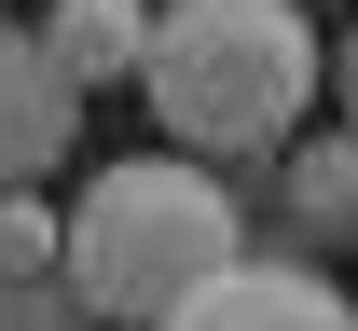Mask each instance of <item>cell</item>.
<instances>
[{
	"label": "cell",
	"instance_id": "1",
	"mask_svg": "<svg viewBox=\"0 0 358 331\" xmlns=\"http://www.w3.org/2000/svg\"><path fill=\"white\" fill-rule=\"evenodd\" d=\"M138 97H152L166 152L248 166V152L303 139V111L331 97V42L303 28V0H166L152 55H138Z\"/></svg>",
	"mask_w": 358,
	"mask_h": 331
},
{
	"label": "cell",
	"instance_id": "2",
	"mask_svg": "<svg viewBox=\"0 0 358 331\" xmlns=\"http://www.w3.org/2000/svg\"><path fill=\"white\" fill-rule=\"evenodd\" d=\"M234 248H248V221H234V193L207 180L193 152H110V166L55 207V276L83 290L96 331L179 318Z\"/></svg>",
	"mask_w": 358,
	"mask_h": 331
},
{
	"label": "cell",
	"instance_id": "3",
	"mask_svg": "<svg viewBox=\"0 0 358 331\" xmlns=\"http://www.w3.org/2000/svg\"><path fill=\"white\" fill-rule=\"evenodd\" d=\"M152 331H358V290H331L317 262H248L234 248L221 276L193 290L179 318H152Z\"/></svg>",
	"mask_w": 358,
	"mask_h": 331
},
{
	"label": "cell",
	"instance_id": "4",
	"mask_svg": "<svg viewBox=\"0 0 358 331\" xmlns=\"http://www.w3.org/2000/svg\"><path fill=\"white\" fill-rule=\"evenodd\" d=\"M83 152V83L42 55V28H0V193L55 180Z\"/></svg>",
	"mask_w": 358,
	"mask_h": 331
},
{
	"label": "cell",
	"instance_id": "5",
	"mask_svg": "<svg viewBox=\"0 0 358 331\" xmlns=\"http://www.w3.org/2000/svg\"><path fill=\"white\" fill-rule=\"evenodd\" d=\"M42 55H55L83 97L138 83V55H152V0H42Z\"/></svg>",
	"mask_w": 358,
	"mask_h": 331
},
{
	"label": "cell",
	"instance_id": "6",
	"mask_svg": "<svg viewBox=\"0 0 358 331\" xmlns=\"http://www.w3.org/2000/svg\"><path fill=\"white\" fill-rule=\"evenodd\" d=\"M289 221H303V235H331L345 248L358 235V125H331V139H289Z\"/></svg>",
	"mask_w": 358,
	"mask_h": 331
},
{
	"label": "cell",
	"instance_id": "7",
	"mask_svg": "<svg viewBox=\"0 0 358 331\" xmlns=\"http://www.w3.org/2000/svg\"><path fill=\"white\" fill-rule=\"evenodd\" d=\"M0 331H96L69 276H0Z\"/></svg>",
	"mask_w": 358,
	"mask_h": 331
},
{
	"label": "cell",
	"instance_id": "8",
	"mask_svg": "<svg viewBox=\"0 0 358 331\" xmlns=\"http://www.w3.org/2000/svg\"><path fill=\"white\" fill-rule=\"evenodd\" d=\"M0 276H55V207L42 193H0Z\"/></svg>",
	"mask_w": 358,
	"mask_h": 331
},
{
	"label": "cell",
	"instance_id": "9",
	"mask_svg": "<svg viewBox=\"0 0 358 331\" xmlns=\"http://www.w3.org/2000/svg\"><path fill=\"white\" fill-rule=\"evenodd\" d=\"M331 97H345V125H358V28H345V55H331Z\"/></svg>",
	"mask_w": 358,
	"mask_h": 331
},
{
	"label": "cell",
	"instance_id": "10",
	"mask_svg": "<svg viewBox=\"0 0 358 331\" xmlns=\"http://www.w3.org/2000/svg\"><path fill=\"white\" fill-rule=\"evenodd\" d=\"M152 14H166V0H152Z\"/></svg>",
	"mask_w": 358,
	"mask_h": 331
}]
</instances>
